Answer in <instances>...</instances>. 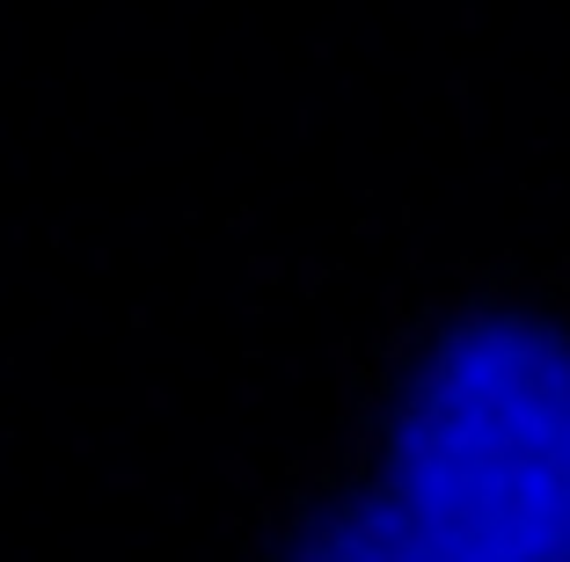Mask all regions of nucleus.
<instances>
[{
  "instance_id": "f257e3e1",
  "label": "nucleus",
  "mask_w": 570,
  "mask_h": 562,
  "mask_svg": "<svg viewBox=\"0 0 570 562\" xmlns=\"http://www.w3.org/2000/svg\"><path fill=\"white\" fill-rule=\"evenodd\" d=\"M410 475L432 512L490 519L483 548H570V344L483 336L446 358Z\"/></svg>"
}]
</instances>
